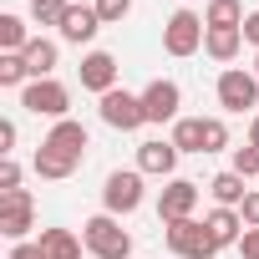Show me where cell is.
Wrapping results in <instances>:
<instances>
[{
	"label": "cell",
	"instance_id": "1",
	"mask_svg": "<svg viewBox=\"0 0 259 259\" xmlns=\"http://www.w3.org/2000/svg\"><path fill=\"white\" fill-rule=\"evenodd\" d=\"M81 244H87L97 259H127V254H133V234H127L112 213L87 219V224H81Z\"/></svg>",
	"mask_w": 259,
	"mask_h": 259
},
{
	"label": "cell",
	"instance_id": "2",
	"mask_svg": "<svg viewBox=\"0 0 259 259\" xmlns=\"http://www.w3.org/2000/svg\"><path fill=\"white\" fill-rule=\"evenodd\" d=\"M102 208H107L112 219H122V213H138V208H143V173H138V168H117V173H107Z\"/></svg>",
	"mask_w": 259,
	"mask_h": 259
},
{
	"label": "cell",
	"instance_id": "3",
	"mask_svg": "<svg viewBox=\"0 0 259 259\" xmlns=\"http://www.w3.org/2000/svg\"><path fill=\"white\" fill-rule=\"evenodd\" d=\"M21 107H26V112H36V117L61 122V117H66V107H71V92H66L56 76H41V81H26V87H21Z\"/></svg>",
	"mask_w": 259,
	"mask_h": 259
},
{
	"label": "cell",
	"instance_id": "4",
	"mask_svg": "<svg viewBox=\"0 0 259 259\" xmlns=\"http://www.w3.org/2000/svg\"><path fill=\"white\" fill-rule=\"evenodd\" d=\"M163 239H168V249H173L178 259H213V254H219V244L208 239V229H203L198 219L163 224Z\"/></svg>",
	"mask_w": 259,
	"mask_h": 259
},
{
	"label": "cell",
	"instance_id": "5",
	"mask_svg": "<svg viewBox=\"0 0 259 259\" xmlns=\"http://www.w3.org/2000/svg\"><path fill=\"white\" fill-rule=\"evenodd\" d=\"M203 36H208L203 16H193V11H173L168 26H163V51H168V56H193V51L203 46Z\"/></svg>",
	"mask_w": 259,
	"mask_h": 259
},
{
	"label": "cell",
	"instance_id": "6",
	"mask_svg": "<svg viewBox=\"0 0 259 259\" xmlns=\"http://www.w3.org/2000/svg\"><path fill=\"white\" fill-rule=\"evenodd\" d=\"M219 107H224V112H249V107H259V76L244 71V66L219 71Z\"/></svg>",
	"mask_w": 259,
	"mask_h": 259
},
{
	"label": "cell",
	"instance_id": "7",
	"mask_svg": "<svg viewBox=\"0 0 259 259\" xmlns=\"http://www.w3.org/2000/svg\"><path fill=\"white\" fill-rule=\"evenodd\" d=\"M36 229V213H31V188H11L0 193V234L11 244H26V234Z\"/></svg>",
	"mask_w": 259,
	"mask_h": 259
},
{
	"label": "cell",
	"instance_id": "8",
	"mask_svg": "<svg viewBox=\"0 0 259 259\" xmlns=\"http://www.w3.org/2000/svg\"><path fill=\"white\" fill-rule=\"evenodd\" d=\"M97 112H102V122H107V127H117V133H138V127L148 122V112H143V97L122 92V87H117V92H107Z\"/></svg>",
	"mask_w": 259,
	"mask_h": 259
},
{
	"label": "cell",
	"instance_id": "9",
	"mask_svg": "<svg viewBox=\"0 0 259 259\" xmlns=\"http://www.w3.org/2000/svg\"><path fill=\"white\" fill-rule=\"evenodd\" d=\"M193 208H198V183L168 178V188L158 193V219L163 224H178V219H193Z\"/></svg>",
	"mask_w": 259,
	"mask_h": 259
},
{
	"label": "cell",
	"instance_id": "10",
	"mask_svg": "<svg viewBox=\"0 0 259 259\" xmlns=\"http://www.w3.org/2000/svg\"><path fill=\"white\" fill-rule=\"evenodd\" d=\"M76 76H81L87 92L107 97V92H117V56H112V51H87L81 66H76Z\"/></svg>",
	"mask_w": 259,
	"mask_h": 259
},
{
	"label": "cell",
	"instance_id": "11",
	"mask_svg": "<svg viewBox=\"0 0 259 259\" xmlns=\"http://www.w3.org/2000/svg\"><path fill=\"white\" fill-rule=\"evenodd\" d=\"M178 107H183V92H178V81H168V76H158V81L143 92L148 122H178Z\"/></svg>",
	"mask_w": 259,
	"mask_h": 259
},
{
	"label": "cell",
	"instance_id": "12",
	"mask_svg": "<svg viewBox=\"0 0 259 259\" xmlns=\"http://www.w3.org/2000/svg\"><path fill=\"white\" fill-rule=\"evenodd\" d=\"M173 168H178V148H173V138H148V143H138V173L173 178Z\"/></svg>",
	"mask_w": 259,
	"mask_h": 259
},
{
	"label": "cell",
	"instance_id": "13",
	"mask_svg": "<svg viewBox=\"0 0 259 259\" xmlns=\"http://www.w3.org/2000/svg\"><path fill=\"white\" fill-rule=\"evenodd\" d=\"M61 41H71V46H87L97 31H102V16H97V6H66V16H61Z\"/></svg>",
	"mask_w": 259,
	"mask_h": 259
},
{
	"label": "cell",
	"instance_id": "14",
	"mask_svg": "<svg viewBox=\"0 0 259 259\" xmlns=\"http://www.w3.org/2000/svg\"><path fill=\"white\" fill-rule=\"evenodd\" d=\"M46 148H56V153H66V158H87V148H92V138H87V127L81 122H71V117H61L51 133H46Z\"/></svg>",
	"mask_w": 259,
	"mask_h": 259
},
{
	"label": "cell",
	"instance_id": "15",
	"mask_svg": "<svg viewBox=\"0 0 259 259\" xmlns=\"http://www.w3.org/2000/svg\"><path fill=\"white\" fill-rule=\"evenodd\" d=\"M203 229H208V239H213L219 249H229V244H239V239H244V229H249V224H244V213H239V208H213V213L203 219Z\"/></svg>",
	"mask_w": 259,
	"mask_h": 259
},
{
	"label": "cell",
	"instance_id": "16",
	"mask_svg": "<svg viewBox=\"0 0 259 259\" xmlns=\"http://www.w3.org/2000/svg\"><path fill=\"white\" fill-rule=\"evenodd\" d=\"M31 168H36V173H41V178H51V183H61V178H71V173H76V168H81V163H76V158H66V153H56V148H46V143H41V148H36V158H31Z\"/></svg>",
	"mask_w": 259,
	"mask_h": 259
},
{
	"label": "cell",
	"instance_id": "17",
	"mask_svg": "<svg viewBox=\"0 0 259 259\" xmlns=\"http://www.w3.org/2000/svg\"><path fill=\"white\" fill-rule=\"evenodd\" d=\"M203 26L208 31H244V0H208Z\"/></svg>",
	"mask_w": 259,
	"mask_h": 259
},
{
	"label": "cell",
	"instance_id": "18",
	"mask_svg": "<svg viewBox=\"0 0 259 259\" xmlns=\"http://www.w3.org/2000/svg\"><path fill=\"white\" fill-rule=\"evenodd\" d=\"M244 183H249V178H239V173L229 168V173L208 178V193H213V203H219V208H239V203L249 198V188H244Z\"/></svg>",
	"mask_w": 259,
	"mask_h": 259
},
{
	"label": "cell",
	"instance_id": "19",
	"mask_svg": "<svg viewBox=\"0 0 259 259\" xmlns=\"http://www.w3.org/2000/svg\"><path fill=\"white\" fill-rule=\"evenodd\" d=\"M21 56H26V66H31V81H41V76L56 71V41H46V36H31V46H26Z\"/></svg>",
	"mask_w": 259,
	"mask_h": 259
},
{
	"label": "cell",
	"instance_id": "20",
	"mask_svg": "<svg viewBox=\"0 0 259 259\" xmlns=\"http://www.w3.org/2000/svg\"><path fill=\"white\" fill-rule=\"evenodd\" d=\"M41 249L46 259H81V239L71 229H41Z\"/></svg>",
	"mask_w": 259,
	"mask_h": 259
},
{
	"label": "cell",
	"instance_id": "21",
	"mask_svg": "<svg viewBox=\"0 0 259 259\" xmlns=\"http://www.w3.org/2000/svg\"><path fill=\"white\" fill-rule=\"evenodd\" d=\"M173 148L178 153H203V117H178L173 122Z\"/></svg>",
	"mask_w": 259,
	"mask_h": 259
},
{
	"label": "cell",
	"instance_id": "22",
	"mask_svg": "<svg viewBox=\"0 0 259 259\" xmlns=\"http://www.w3.org/2000/svg\"><path fill=\"white\" fill-rule=\"evenodd\" d=\"M239 46H244V31H208V36H203V51H208L213 61H234Z\"/></svg>",
	"mask_w": 259,
	"mask_h": 259
},
{
	"label": "cell",
	"instance_id": "23",
	"mask_svg": "<svg viewBox=\"0 0 259 259\" xmlns=\"http://www.w3.org/2000/svg\"><path fill=\"white\" fill-rule=\"evenodd\" d=\"M31 46V31L21 16H0V51H26Z\"/></svg>",
	"mask_w": 259,
	"mask_h": 259
},
{
	"label": "cell",
	"instance_id": "24",
	"mask_svg": "<svg viewBox=\"0 0 259 259\" xmlns=\"http://www.w3.org/2000/svg\"><path fill=\"white\" fill-rule=\"evenodd\" d=\"M31 81V66L21 51H0V87H26Z\"/></svg>",
	"mask_w": 259,
	"mask_h": 259
},
{
	"label": "cell",
	"instance_id": "25",
	"mask_svg": "<svg viewBox=\"0 0 259 259\" xmlns=\"http://www.w3.org/2000/svg\"><path fill=\"white\" fill-rule=\"evenodd\" d=\"M66 6H71V0H31V21L36 26H61Z\"/></svg>",
	"mask_w": 259,
	"mask_h": 259
},
{
	"label": "cell",
	"instance_id": "26",
	"mask_svg": "<svg viewBox=\"0 0 259 259\" xmlns=\"http://www.w3.org/2000/svg\"><path fill=\"white\" fill-rule=\"evenodd\" d=\"M229 148V127L219 117H203V153H224Z\"/></svg>",
	"mask_w": 259,
	"mask_h": 259
},
{
	"label": "cell",
	"instance_id": "27",
	"mask_svg": "<svg viewBox=\"0 0 259 259\" xmlns=\"http://www.w3.org/2000/svg\"><path fill=\"white\" fill-rule=\"evenodd\" d=\"M234 173H239V178H259V148H254V143L234 148Z\"/></svg>",
	"mask_w": 259,
	"mask_h": 259
},
{
	"label": "cell",
	"instance_id": "28",
	"mask_svg": "<svg viewBox=\"0 0 259 259\" xmlns=\"http://www.w3.org/2000/svg\"><path fill=\"white\" fill-rule=\"evenodd\" d=\"M92 6H97L102 26H117V21H127V11H133V0H92Z\"/></svg>",
	"mask_w": 259,
	"mask_h": 259
},
{
	"label": "cell",
	"instance_id": "29",
	"mask_svg": "<svg viewBox=\"0 0 259 259\" xmlns=\"http://www.w3.org/2000/svg\"><path fill=\"white\" fill-rule=\"evenodd\" d=\"M11 188H21V163L16 158L0 163V193H11Z\"/></svg>",
	"mask_w": 259,
	"mask_h": 259
},
{
	"label": "cell",
	"instance_id": "30",
	"mask_svg": "<svg viewBox=\"0 0 259 259\" xmlns=\"http://www.w3.org/2000/svg\"><path fill=\"white\" fill-rule=\"evenodd\" d=\"M239 213H244V224H249V229H259V188H249V198L239 203Z\"/></svg>",
	"mask_w": 259,
	"mask_h": 259
},
{
	"label": "cell",
	"instance_id": "31",
	"mask_svg": "<svg viewBox=\"0 0 259 259\" xmlns=\"http://www.w3.org/2000/svg\"><path fill=\"white\" fill-rule=\"evenodd\" d=\"M239 254H244V259H259V229H244V239H239Z\"/></svg>",
	"mask_w": 259,
	"mask_h": 259
},
{
	"label": "cell",
	"instance_id": "32",
	"mask_svg": "<svg viewBox=\"0 0 259 259\" xmlns=\"http://www.w3.org/2000/svg\"><path fill=\"white\" fill-rule=\"evenodd\" d=\"M11 259H46V249H41V239H36V244H16Z\"/></svg>",
	"mask_w": 259,
	"mask_h": 259
},
{
	"label": "cell",
	"instance_id": "33",
	"mask_svg": "<svg viewBox=\"0 0 259 259\" xmlns=\"http://www.w3.org/2000/svg\"><path fill=\"white\" fill-rule=\"evenodd\" d=\"M16 138H21V133H16V122H0V153H6V158H11Z\"/></svg>",
	"mask_w": 259,
	"mask_h": 259
},
{
	"label": "cell",
	"instance_id": "34",
	"mask_svg": "<svg viewBox=\"0 0 259 259\" xmlns=\"http://www.w3.org/2000/svg\"><path fill=\"white\" fill-rule=\"evenodd\" d=\"M244 41H249V46H259V11H249V16H244Z\"/></svg>",
	"mask_w": 259,
	"mask_h": 259
},
{
	"label": "cell",
	"instance_id": "35",
	"mask_svg": "<svg viewBox=\"0 0 259 259\" xmlns=\"http://www.w3.org/2000/svg\"><path fill=\"white\" fill-rule=\"evenodd\" d=\"M249 143L259 148V112H254V122H249Z\"/></svg>",
	"mask_w": 259,
	"mask_h": 259
},
{
	"label": "cell",
	"instance_id": "36",
	"mask_svg": "<svg viewBox=\"0 0 259 259\" xmlns=\"http://www.w3.org/2000/svg\"><path fill=\"white\" fill-rule=\"evenodd\" d=\"M254 76H259V56H254Z\"/></svg>",
	"mask_w": 259,
	"mask_h": 259
},
{
	"label": "cell",
	"instance_id": "37",
	"mask_svg": "<svg viewBox=\"0 0 259 259\" xmlns=\"http://www.w3.org/2000/svg\"><path fill=\"white\" fill-rule=\"evenodd\" d=\"M71 6H87V0H71Z\"/></svg>",
	"mask_w": 259,
	"mask_h": 259
},
{
	"label": "cell",
	"instance_id": "38",
	"mask_svg": "<svg viewBox=\"0 0 259 259\" xmlns=\"http://www.w3.org/2000/svg\"><path fill=\"white\" fill-rule=\"evenodd\" d=\"M188 6H193V0H188Z\"/></svg>",
	"mask_w": 259,
	"mask_h": 259
}]
</instances>
